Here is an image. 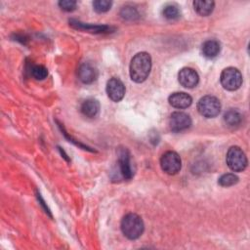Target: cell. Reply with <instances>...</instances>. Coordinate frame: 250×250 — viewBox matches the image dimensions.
Wrapping results in <instances>:
<instances>
[{
  "label": "cell",
  "instance_id": "1",
  "mask_svg": "<svg viewBox=\"0 0 250 250\" xmlns=\"http://www.w3.org/2000/svg\"><path fill=\"white\" fill-rule=\"evenodd\" d=\"M151 69V58L146 52L136 54L130 62V77L136 83L144 82Z\"/></svg>",
  "mask_w": 250,
  "mask_h": 250
},
{
  "label": "cell",
  "instance_id": "2",
  "mask_svg": "<svg viewBox=\"0 0 250 250\" xmlns=\"http://www.w3.org/2000/svg\"><path fill=\"white\" fill-rule=\"evenodd\" d=\"M145 229V225L142 218L134 213L125 215L121 221V230L129 239L139 238Z\"/></svg>",
  "mask_w": 250,
  "mask_h": 250
},
{
  "label": "cell",
  "instance_id": "3",
  "mask_svg": "<svg viewBox=\"0 0 250 250\" xmlns=\"http://www.w3.org/2000/svg\"><path fill=\"white\" fill-rule=\"evenodd\" d=\"M226 161L233 172H241L247 166V157L244 151L237 146H230L227 152Z\"/></svg>",
  "mask_w": 250,
  "mask_h": 250
},
{
  "label": "cell",
  "instance_id": "4",
  "mask_svg": "<svg viewBox=\"0 0 250 250\" xmlns=\"http://www.w3.org/2000/svg\"><path fill=\"white\" fill-rule=\"evenodd\" d=\"M242 74L235 67H227L225 68L220 77V81L224 89L228 91H235L240 88L242 85Z\"/></svg>",
  "mask_w": 250,
  "mask_h": 250
},
{
  "label": "cell",
  "instance_id": "5",
  "mask_svg": "<svg viewBox=\"0 0 250 250\" xmlns=\"http://www.w3.org/2000/svg\"><path fill=\"white\" fill-rule=\"evenodd\" d=\"M198 112L206 118H213L221 111V103L214 96H204L197 103Z\"/></svg>",
  "mask_w": 250,
  "mask_h": 250
},
{
  "label": "cell",
  "instance_id": "6",
  "mask_svg": "<svg viewBox=\"0 0 250 250\" xmlns=\"http://www.w3.org/2000/svg\"><path fill=\"white\" fill-rule=\"evenodd\" d=\"M160 166L165 173L169 175H175L180 172L182 168L181 157L176 151H166L160 158Z\"/></svg>",
  "mask_w": 250,
  "mask_h": 250
},
{
  "label": "cell",
  "instance_id": "7",
  "mask_svg": "<svg viewBox=\"0 0 250 250\" xmlns=\"http://www.w3.org/2000/svg\"><path fill=\"white\" fill-rule=\"evenodd\" d=\"M191 125V118L183 111H175L169 118V127L172 132L179 133L188 129Z\"/></svg>",
  "mask_w": 250,
  "mask_h": 250
},
{
  "label": "cell",
  "instance_id": "8",
  "mask_svg": "<svg viewBox=\"0 0 250 250\" xmlns=\"http://www.w3.org/2000/svg\"><path fill=\"white\" fill-rule=\"evenodd\" d=\"M106 94L113 102L121 101L125 95V86L123 82L116 77L110 78L106 83Z\"/></svg>",
  "mask_w": 250,
  "mask_h": 250
},
{
  "label": "cell",
  "instance_id": "9",
  "mask_svg": "<svg viewBox=\"0 0 250 250\" xmlns=\"http://www.w3.org/2000/svg\"><path fill=\"white\" fill-rule=\"evenodd\" d=\"M178 80L183 87L190 89L198 84L199 76L193 68L184 67L178 73Z\"/></svg>",
  "mask_w": 250,
  "mask_h": 250
},
{
  "label": "cell",
  "instance_id": "10",
  "mask_svg": "<svg viewBox=\"0 0 250 250\" xmlns=\"http://www.w3.org/2000/svg\"><path fill=\"white\" fill-rule=\"evenodd\" d=\"M77 75L82 83L91 84L98 78V70L90 62H83L77 69Z\"/></svg>",
  "mask_w": 250,
  "mask_h": 250
},
{
  "label": "cell",
  "instance_id": "11",
  "mask_svg": "<svg viewBox=\"0 0 250 250\" xmlns=\"http://www.w3.org/2000/svg\"><path fill=\"white\" fill-rule=\"evenodd\" d=\"M118 167L121 176L126 179L130 180L133 177V170L130 161V153L127 148H122L119 150L118 153Z\"/></svg>",
  "mask_w": 250,
  "mask_h": 250
},
{
  "label": "cell",
  "instance_id": "12",
  "mask_svg": "<svg viewBox=\"0 0 250 250\" xmlns=\"http://www.w3.org/2000/svg\"><path fill=\"white\" fill-rule=\"evenodd\" d=\"M168 102L175 108H187L192 103V98L185 92H176L169 96Z\"/></svg>",
  "mask_w": 250,
  "mask_h": 250
},
{
  "label": "cell",
  "instance_id": "13",
  "mask_svg": "<svg viewBox=\"0 0 250 250\" xmlns=\"http://www.w3.org/2000/svg\"><path fill=\"white\" fill-rule=\"evenodd\" d=\"M80 110L86 117H96L100 111V104L96 99H87L82 103Z\"/></svg>",
  "mask_w": 250,
  "mask_h": 250
},
{
  "label": "cell",
  "instance_id": "14",
  "mask_svg": "<svg viewBox=\"0 0 250 250\" xmlns=\"http://www.w3.org/2000/svg\"><path fill=\"white\" fill-rule=\"evenodd\" d=\"M220 51H221V45L217 40H214V39L205 41L201 47L202 55L207 59L216 58L219 55Z\"/></svg>",
  "mask_w": 250,
  "mask_h": 250
},
{
  "label": "cell",
  "instance_id": "15",
  "mask_svg": "<svg viewBox=\"0 0 250 250\" xmlns=\"http://www.w3.org/2000/svg\"><path fill=\"white\" fill-rule=\"evenodd\" d=\"M224 122L229 127H238L242 122V114L236 108H229L224 114Z\"/></svg>",
  "mask_w": 250,
  "mask_h": 250
},
{
  "label": "cell",
  "instance_id": "16",
  "mask_svg": "<svg viewBox=\"0 0 250 250\" xmlns=\"http://www.w3.org/2000/svg\"><path fill=\"white\" fill-rule=\"evenodd\" d=\"M69 23L74 28L82 29V30H86V31H89V32H94V33L108 32V30L110 29V27H108L107 25H92V24H87V23L85 24L83 22L73 21V20L69 21Z\"/></svg>",
  "mask_w": 250,
  "mask_h": 250
},
{
  "label": "cell",
  "instance_id": "17",
  "mask_svg": "<svg viewBox=\"0 0 250 250\" xmlns=\"http://www.w3.org/2000/svg\"><path fill=\"white\" fill-rule=\"evenodd\" d=\"M193 8L195 12L203 17L209 16L215 7L214 1H203V0H195L193 1Z\"/></svg>",
  "mask_w": 250,
  "mask_h": 250
},
{
  "label": "cell",
  "instance_id": "18",
  "mask_svg": "<svg viewBox=\"0 0 250 250\" xmlns=\"http://www.w3.org/2000/svg\"><path fill=\"white\" fill-rule=\"evenodd\" d=\"M162 14H163L164 18L169 20V21L178 20L180 18V16H181L180 9L176 5H173V4L165 6L164 9H163Z\"/></svg>",
  "mask_w": 250,
  "mask_h": 250
},
{
  "label": "cell",
  "instance_id": "19",
  "mask_svg": "<svg viewBox=\"0 0 250 250\" xmlns=\"http://www.w3.org/2000/svg\"><path fill=\"white\" fill-rule=\"evenodd\" d=\"M238 182V177L232 173H227L219 178L218 184L222 187H231Z\"/></svg>",
  "mask_w": 250,
  "mask_h": 250
},
{
  "label": "cell",
  "instance_id": "20",
  "mask_svg": "<svg viewBox=\"0 0 250 250\" xmlns=\"http://www.w3.org/2000/svg\"><path fill=\"white\" fill-rule=\"evenodd\" d=\"M121 18L126 21H134L139 17L138 11L132 6H125L120 11Z\"/></svg>",
  "mask_w": 250,
  "mask_h": 250
},
{
  "label": "cell",
  "instance_id": "21",
  "mask_svg": "<svg viewBox=\"0 0 250 250\" xmlns=\"http://www.w3.org/2000/svg\"><path fill=\"white\" fill-rule=\"evenodd\" d=\"M30 74L35 78L36 80H44L48 75V70L45 66L37 64L33 65L30 69Z\"/></svg>",
  "mask_w": 250,
  "mask_h": 250
},
{
  "label": "cell",
  "instance_id": "22",
  "mask_svg": "<svg viewBox=\"0 0 250 250\" xmlns=\"http://www.w3.org/2000/svg\"><path fill=\"white\" fill-rule=\"evenodd\" d=\"M112 5L111 1L107 0H96L93 2V8L97 13H105L107 12Z\"/></svg>",
  "mask_w": 250,
  "mask_h": 250
},
{
  "label": "cell",
  "instance_id": "23",
  "mask_svg": "<svg viewBox=\"0 0 250 250\" xmlns=\"http://www.w3.org/2000/svg\"><path fill=\"white\" fill-rule=\"evenodd\" d=\"M76 5L77 2L73 0H62L59 2L60 8L65 12H72L73 10H75Z\"/></svg>",
  "mask_w": 250,
  "mask_h": 250
}]
</instances>
